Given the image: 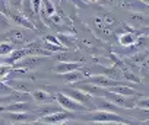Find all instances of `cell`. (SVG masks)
Returning a JSON list of instances; mask_svg holds the SVG:
<instances>
[{"label":"cell","instance_id":"obj_1","mask_svg":"<svg viewBox=\"0 0 149 125\" xmlns=\"http://www.w3.org/2000/svg\"><path fill=\"white\" fill-rule=\"evenodd\" d=\"M84 121L92 122V124H126V125H133V122L124 119L123 116L117 113H111L107 111H91L89 113L81 116Z\"/></svg>","mask_w":149,"mask_h":125},{"label":"cell","instance_id":"obj_2","mask_svg":"<svg viewBox=\"0 0 149 125\" xmlns=\"http://www.w3.org/2000/svg\"><path fill=\"white\" fill-rule=\"evenodd\" d=\"M104 98L110 102H113L114 105L120 106L121 109H134L137 106V98L136 96H124V95H118L114 92H110L105 89Z\"/></svg>","mask_w":149,"mask_h":125},{"label":"cell","instance_id":"obj_3","mask_svg":"<svg viewBox=\"0 0 149 125\" xmlns=\"http://www.w3.org/2000/svg\"><path fill=\"white\" fill-rule=\"evenodd\" d=\"M64 92H66L67 96H70L72 99H74L81 105H84L89 112L91 111H97V106L94 103V98L91 95H88V93H85V92H82L79 89H64Z\"/></svg>","mask_w":149,"mask_h":125},{"label":"cell","instance_id":"obj_4","mask_svg":"<svg viewBox=\"0 0 149 125\" xmlns=\"http://www.w3.org/2000/svg\"><path fill=\"white\" fill-rule=\"evenodd\" d=\"M56 100L64 111H69V112H89L84 105H81L74 99H72L66 93H57L56 95Z\"/></svg>","mask_w":149,"mask_h":125},{"label":"cell","instance_id":"obj_5","mask_svg":"<svg viewBox=\"0 0 149 125\" xmlns=\"http://www.w3.org/2000/svg\"><path fill=\"white\" fill-rule=\"evenodd\" d=\"M84 83H91V84H95L98 87H102V89H110V87H116V86H121V83L118 80H113L104 74H98V76H91L88 79H85Z\"/></svg>","mask_w":149,"mask_h":125},{"label":"cell","instance_id":"obj_6","mask_svg":"<svg viewBox=\"0 0 149 125\" xmlns=\"http://www.w3.org/2000/svg\"><path fill=\"white\" fill-rule=\"evenodd\" d=\"M61 111H64L58 103L56 105V103H50V105H40L38 108H35L32 112L37 115V118L38 119H42V118H45V116H48V115H51V113H56V112H61Z\"/></svg>","mask_w":149,"mask_h":125},{"label":"cell","instance_id":"obj_7","mask_svg":"<svg viewBox=\"0 0 149 125\" xmlns=\"http://www.w3.org/2000/svg\"><path fill=\"white\" fill-rule=\"evenodd\" d=\"M94 103H95V106H97L98 111H107V112L117 113V115H118V112H123V111H124V109H121L120 106L114 105L113 102L107 100L105 98H94Z\"/></svg>","mask_w":149,"mask_h":125},{"label":"cell","instance_id":"obj_8","mask_svg":"<svg viewBox=\"0 0 149 125\" xmlns=\"http://www.w3.org/2000/svg\"><path fill=\"white\" fill-rule=\"evenodd\" d=\"M29 95H31V99L38 105H50L56 99V96H53L51 93H48L45 90H40V89L38 90H31Z\"/></svg>","mask_w":149,"mask_h":125},{"label":"cell","instance_id":"obj_9","mask_svg":"<svg viewBox=\"0 0 149 125\" xmlns=\"http://www.w3.org/2000/svg\"><path fill=\"white\" fill-rule=\"evenodd\" d=\"M9 119L16 122V124H29V122H35L38 121L37 115L31 111V112H19V113H13L9 112Z\"/></svg>","mask_w":149,"mask_h":125},{"label":"cell","instance_id":"obj_10","mask_svg":"<svg viewBox=\"0 0 149 125\" xmlns=\"http://www.w3.org/2000/svg\"><path fill=\"white\" fill-rule=\"evenodd\" d=\"M78 84V89L91 95L92 98H104V93H105V89L102 87H98L95 84H91V83H84V82H79L76 83Z\"/></svg>","mask_w":149,"mask_h":125},{"label":"cell","instance_id":"obj_11","mask_svg":"<svg viewBox=\"0 0 149 125\" xmlns=\"http://www.w3.org/2000/svg\"><path fill=\"white\" fill-rule=\"evenodd\" d=\"M76 70H82V66L79 62H72V61H60L54 67V73H57L60 76L70 73V71H76Z\"/></svg>","mask_w":149,"mask_h":125},{"label":"cell","instance_id":"obj_12","mask_svg":"<svg viewBox=\"0 0 149 125\" xmlns=\"http://www.w3.org/2000/svg\"><path fill=\"white\" fill-rule=\"evenodd\" d=\"M70 118H74V115L70 113L69 111H61V112L51 113V115L42 118L41 121H44V122H47V124H61V122H64V121H67V119H70Z\"/></svg>","mask_w":149,"mask_h":125},{"label":"cell","instance_id":"obj_13","mask_svg":"<svg viewBox=\"0 0 149 125\" xmlns=\"http://www.w3.org/2000/svg\"><path fill=\"white\" fill-rule=\"evenodd\" d=\"M8 15L10 16V19L12 21H15L18 25H21V26H24V28H28V29H31V31H35L37 28L34 26V23L26 18V16H24L22 13H19V12H13L12 9L8 12Z\"/></svg>","mask_w":149,"mask_h":125},{"label":"cell","instance_id":"obj_14","mask_svg":"<svg viewBox=\"0 0 149 125\" xmlns=\"http://www.w3.org/2000/svg\"><path fill=\"white\" fill-rule=\"evenodd\" d=\"M40 64V60L35 55H26L24 57L21 61H18L15 64V69H25V70H32L37 69Z\"/></svg>","mask_w":149,"mask_h":125},{"label":"cell","instance_id":"obj_15","mask_svg":"<svg viewBox=\"0 0 149 125\" xmlns=\"http://www.w3.org/2000/svg\"><path fill=\"white\" fill-rule=\"evenodd\" d=\"M3 111L6 112H13V113H19V112H31L34 111L28 102H16V103H10V105H6L3 106Z\"/></svg>","mask_w":149,"mask_h":125},{"label":"cell","instance_id":"obj_16","mask_svg":"<svg viewBox=\"0 0 149 125\" xmlns=\"http://www.w3.org/2000/svg\"><path fill=\"white\" fill-rule=\"evenodd\" d=\"M140 35V32L139 31H134V32H124V34H121L120 35V38H118V42L121 44V45H124V47H132L133 44H136L137 42V36Z\"/></svg>","mask_w":149,"mask_h":125},{"label":"cell","instance_id":"obj_17","mask_svg":"<svg viewBox=\"0 0 149 125\" xmlns=\"http://www.w3.org/2000/svg\"><path fill=\"white\" fill-rule=\"evenodd\" d=\"M129 21L134 26H143V28L149 26V16L143 15V13H130L129 15Z\"/></svg>","mask_w":149,"mask_h":125},{"label":"cell","instance_id":"obj_18","mask_svg":"<svg viewBox=\"0 0 149 125\" xmlns=\"http://www.w3.org/2000/svg\"><path fill=\"white\" fill-rule=\"evenodd\" d=\"M26 55H29V49H16V51H12L10 52V55L8 57V62L9 64H16L18 61H21L24 57H26Z\"/></svg>","mask_w":149,"mask_h":125},{"label":"cell","instance_id":"obj_19","mask_svg":"<svg viewBox=\"0 0 149 125\" xmlns=\"http://www.w3.org/2000/svg\"><path fill=\"white\" fill-rule=\"evenodd\" d=\"M107 90H110V92H114V93H118V95H124V96H136V98H140V95L137 93V92H134L132 87H129V86H116V87H110V89H107Z\"/></svg>","mask_w":149,"mask_h":125},{"label":"cell","instance_id":"obj_20","mask_svg":"<svg viewBox=\"0 0 149 125\" xmlns=\"http://www.w3.org/2000/svg\"><path fill=\"white\" fill-rule=\"evenodd\" d=\"M8 84L16 90V92H24V93H29V83L24 82V80H9Z\"/></svg>","mask_w":149,"mask_h":125},{"label":"cell","instance_id":"obj_21","mask_svg":"<svg viewBox=\"0 0 149 125\" xmlns=\"http://www.w3.org/2000/svg\"><path fill=\"white\" fill-rule=\"evenodd\" d=\"M61 77L67 82V83H79V82H82V79H84V74L79 71V70H76V71H70V73H66V74H61Z\"/></svg>","mask_w":149,"mask_h":125},{"label":"cell","instance_id":"obj_22","mask_svg":"<svg viewBox=\"0 0 149 125\" xmlns=\"http://www.w3.org/2000/svg\"><path fill=\"white\" fill-rule=\"evenodd\" d=\"M41 9H42V13L50 16V18L53 15H56V8L50 0H41Z\"/></svg>","mask_w":149,"mask_h":125},{"label":"cell","instance_id":"obj_23","mask_svg":"<svg viewBox=\"0 0 149 125\" xmlns=\"http://www.w3.org/2000/svg\"><path fill=\"white\" fill-rule=\"evenodd\" d=\"M57 39L60 41L61 47H63V45H64V47H73V45H74V39L70 38V36H67L66 34H58V35H57Z\"/></svg>","mask_w":149,"mask_h":125},{"label":"cell","instance_id":"obj_24","mask_svg":"<svg viewBox=\"0 0 149 125\" xmlns=\"http://www.w3.org/2000/svg\"><path fill=\"white\" fill-rule=\"evenodd\" d=\"M8 39H9L10 42H22L25 38H24V35H22L21 32H18V31H12V32L8 34Z\"/></svg>","mask_w":149,"mask_h":125},{"label":"cell","instance_id":"obj_25","mask_svg":"<svg viewBox=\"0 0 149 125\" xmlns=\"http://www.w3.org/2000/svg\"><path fill=\"white\" fill-rule=\"evenodd\" d=\"M13 51L12 42H2L0 44V55H9Z\"/></svg>","mask_w":149,"mask_h":125},{"label":"cell","instance_id":"obj_26","mask_svg":"<svg viewBox=\"0 0 149 125\" xmlns=\"http://www.w3.org/2000/svg\"><path fill=\"white\" fill-rule=\"evenodd\" d=\"M12 92H13V89H12L8 83H3L2 80H0V98L6 96V95H10Z\"/></svg>","mask_w":149,"mask_h":125},{"label":"cell","instance_id":"obj_27","mask_svg":"<svg viewBox=\"0 0 149 125\" xmlns=\"http://www.w3.org/2000/svg\"><path fill=\"white\" fill-rule=\"evenodd\" d=\"M123 77L127 79V80H132V82H134V83H140V79H139L136 74H133V73H130V71H127V70L123 71Z\"/></svg>","mask_w":149,"mask_h":125},{"label":"cell","instance_id":"obj_28","mask_svg":"<svg viewBox=\"0 0 149 125\" xmlns=\"http://www.w3.org/2000/svg\"><path fill=\"white\" fill-rule=\"evenodd\" d=\"M137 108L145 109V111H149V98H142V99H137Z\"/></svg>","mask_w":149,"mask_h":125},{"label":"cell","instance_id":"obj_29","mask_svg":"<svg viewBox=\"0 0 149 125\" xmlns=\"http://www.w3.org/2000/svg\"><path fill=\"white\" fill-rule=\"evenodd\" d=\"M101 21H104V23L107 25V26H111V25H116L117 22H116V18L113 16V15H105Z\"/></svg>","mask_w":149,"mask_h":125},{"label":"cell","instance_id":"obj_30","mask_svg":"<svg viewBox=\"0 0 149 125\" xmlns=\"http://www.w3.org/2000/svg\"><path fill=\"white\" fill-rule=\"evenodd\" d=\"M31 3H32L34 13L35 15H40V12H41V0H31Z\"/></svg>","mask_w":149,"mask_h":125},{"label":"cell","instance_id":"obj_31","mask_svg":"<svg viewBox=\"0 0 149 125\" xmlns=\"http://www.w3.org/2000/svg\"><path fill=\"white\" fill-rule=\"evenodd\" d=\"M10 67L9 66H0V79H6V76L10 73Z\"/></svg>","mask_w":149,"mask_h":125},{"label":"cell","instance_id":"obj_32","mask_svg":"<svg viewBox=\"0 0 149 125\" xmlns=\"http://www.w3.org/2000/svg\"><path fill=\"white\" fill-rule=\"evenodd\" d=\"M19 125H58V124H47L44 121H35V122H29V124H19Z\"/></svg>","mask_w":149,"mask_h":125},{"label":"cell","instance_id":"obj_33","mask_svg":"<svg viewBox=\"0 0 149 125\" xmlns=\"http://www.w3.org/2000/svg\"><path fill=\"white\" fill-rule=\"evenodd\" d=\"M72 2L76 5V6H79V8H82L84 6V3H82V0H72Z\"/></svg>","mask_w":149,"mask_h":125},{"label":"cell","instance_id":"obj_34","mask_svg":"<svg viewBox=\"0 0 149 125\" xmlns=\"http://www.w3.org/2000/svg\"><path fill=\"white\" fill-rule=\"evenodd\" d=\"M139 32H140V35H142V34H145V32H146V34H149V26L143 28V29H142V31H139Z\"/></svg>","mask_w":149,"mask_h":125},{"label":"cell","instance_id":"obj_35","mask_svg":"<svg viewBox=\"0 0 149 125\" xmlns=\"http://www.w3.org/2000/svg\"><path fill=\"white\" fill-rule=\"evenodd\" d=\"M86 2H89V3H97V2H100V0H86Z\"/></svg>","mask_w":149,"mask_h":125},{"label":"cell","instance_id":"obj_36","mask_svg":"<svg viewBox=\"0 0 149 125\" xmlns=\"http://www.w3.org/2000/svg\"><path fill=\"white\" fill-rule=\"evenodd\" d=\"M0 125H5V124H3V122H2V121H0Z\"/></svg>","mask_w":149,"mask_h":125},{"label":"cell","instance_id":"obj_37","mask_svg":"<svg viewBox=\"0 0 149 125\" xmlns=\"http://www.w3.org/2000/svg\"><path fill=\"white\" fill-rule=\"evenodd\" d=\"M82 2H86V0H82Z\"/></svg>","mask_w":149,"mask_h":125}]
</instances>
